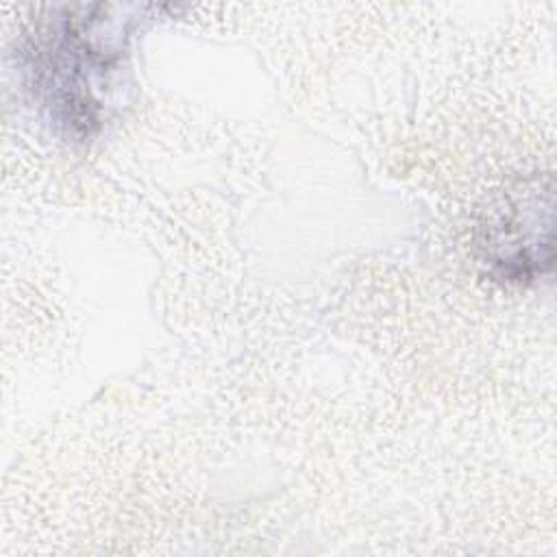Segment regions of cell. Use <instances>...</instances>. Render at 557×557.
<instances>
[{
    "label": "cell",
    "instance_id": "cell-1",
    "mask_svg": "<svg viewBox=\"0 0 557 557\" xmlns=\"http://www.w3.org/2000/svg\"><path fill=\"white\" fill-rule=\"evenodd\" d=\"M481 252L494 276L529 281L553 263V187L537 181L511 189L481 224Z\"/></svg>",
    "mask_w": 557,
    "mask_h": 557
}]
</instances>
